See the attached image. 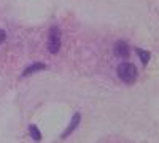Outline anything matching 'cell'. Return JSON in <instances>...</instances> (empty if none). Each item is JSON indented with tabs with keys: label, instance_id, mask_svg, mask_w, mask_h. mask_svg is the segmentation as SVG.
Segmentation results:
<instances>
[{
	"label": "cell",
	"instance_id": "1",
	"mask_svg": "<svg viewBox=\"0 0 159 143\" xmlns=\"http://www.w3.org/2000/svg\"><path fill=\"white\" fill-rule=\"evenodd\" d=\"M116 73L126 83H132L137 78V69H135V65H134V64H127V62L119 64Z\"/></svg>",
	"mask_w": 159,
	"mask_h": 143
},
{
	"label": "cell",
	"instance_id": "2",
	"mask_svg": "<svg viewBox=\"0 0 159 143\" xmlns=\"http://www.w3.org/2000/svg\"><path fill=\"white\" fill-rule=\"evenodd\" d=\"M48 49L51 54L59 53L61 49V30L57 27H52L49 30V38H48Z\"/></svg>",
	"mask_w": 159,
	"mask_h": 143
},
{
	"label": "cell",
	"instance_id": "3",
	"mask_svg": "<svg viewBox=\"0 0 159 143\" xmlns=\"http://www.w3.org/2000/svg\"><path fill=\"white\" fill-rule=\"evenodd\" d=\"M115 54L118 57H127L129 56V45L126 42H118L115 45Z\"/></svg>",
	"mask_w": 159,
	"mask_h": 143
},
{
	"label": "cell",
	"instance_id": "4",
	"mask_svg": "<svg viewBox=\"0 0 159 143\" xmlns=\"http://www.w3.org/2000/svg\"><path fill=\"white\" fill-rule=\"evenodd\" d=\"M80 119H81V116H80V114L76 113V114L73 116V118H72V123H70V126L67 127V131L64 132V135H62V137H67V135H70V134L75 131V129H76V126L80 124Z\"/></svg>",
	"mask_w": 159,
	"mask_h": 143
},
{
	"label": "cell",
	"instance_id": "5",
	"mask_svg": "<svg viewBox=\"0 0 159 143\" xmlns=\"http://www.w3.org/2000/svg\"><path fill=\"white\" fill-rule=\"evenodd\" d=\"M45 67H46L45 64H34V65H30L29 69H25V70H24L22 76H27V75H30V73H34V72H38V70H43Z\"/></svg>",
	"mask_w": 159,
	"mask_h": 143
},
{
	"label": "cell",
	"instance_id": "6",
	"mask_svg": "<svg viewBox=\"0 0 159 143\" xmlns=\"http://www.w3.org/2000/svg\"><path fill=\"white\" fill-rule=\"evenodd\" d=\"M29 132H30V137H32L35 141H40V140H42V134H40V131H38L37 126L30 124V126H29Z\"/></svg>",
	"mask_w": 159,
	"mask_h": 143
},
{
	"label": "cell",
	"instance_id": "7",
	"mask_svg": "<svg viewBox=\"0 0 159 143\" xmlns=\"http://www.w3.org/2000/svg\"><path fill=\"white\" fill-rule=\"evenodd\" d=\"M137 54L140 56V59H142V62L147 65V64L150 62V57H151V54L148 53V51H145V49H137Z\"/></svg>",
	"mask_w": 159,
	"mask_h": 143
},
{
	"label": "cell",
	"instance_id": "8",
	"mask_svg": "<svg viewBox=\"0 0 159 143\" xmlns=\"http://www.w3.org/2000/svg\"><path fill=\"white\" fill-rule=\"evenodd\" d=\"M5 38H7V34H5V30H2V29H0V43H2V42H5Z\"/></svg>",
	"mask_w": 159,
	"mask_h": 143
}]
</instances>
